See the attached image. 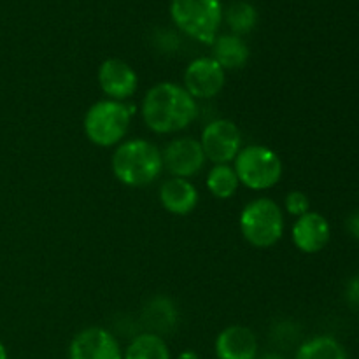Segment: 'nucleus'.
Returning <instances> with one entry per match:
<instances>
[{
  "mask_svg": "<svg viewBox=\"0 0 359 359\" xmlns=\"http://www.w3.org/2000/svg\"><path fill=\"white\" fill-rule=\"evenodd\" d=\"M140 114L147 128L156 135H172L193 125L198 116V104L184 86L163 81L146 91Z\"/></svg>",
  "mask_w": 359,
  "mask_h": 359,
  "instance_id": "nucleus-1",
  "label": "nucleus"
},
{
  "mask_svg": "<svg viewBox=\"0 0 359 359\" xmlns=\"http://www.w3.org/2000/svg\"><path fill=\"white\" fill-rule=\"evenodd\" d=\"M114 177L128 188H146L161 175V149L146 139H128L116 146L111 156Z\"/></svg>",
  "mask_w": 359,
  "mask_h": 359,
  "instance_id": "nucleus-2",
  "label": "nucleus"
},
{
  "mask_svg": "<svg viewBox=\"0 0 359 359\" xmlns=\"http://www.w3.org/2000/svg\"><path fill=\"white\" fill-rule=\"evenodd\" d=\"M132 116L133 107L126 102L109 98L95 102L84 114V135L97 147L119 146L128 133Z\"/></svg>",
  "mask_w": 359,
  "mask_h": 359,
  "instance_id": "nucleus-3",
  "label": "nucleus"
},
{
  "mask_svg": "<svg viewBox=\"0 0 359 359\" xmlns=\"http://www.w3.org/2000/svg\"><path fill=\"white\" fill-rule=\"evenodd\" d=\"M221 0H170V20L179 30L200 44H212L223 23Z\"/></svg>",
  "mask_w": 359,
  "mask_h": 359,
  "instance_id": "nucleus-4",
  "label": "nucleus"
},
{
  "mask_svg": "<svg viewBox=\"0 0 359 359\" xmlns=\"http://www.w3.org/2000/svg\"><path fill=\"white\" fill-rule=\"evenodd\" d=\"M242 237L258 249L273 248L284 237L286 221L279 203L266 196L245 203L238 217Z\"/></svg>",
  "mask_w": 359,
  "mask_h": 359,
  "instance_id": "nucleus-5",
  "label": "nucleus"
},
{
  "mask_svg": "<svg viewBox=\"0 0 359 359\" xmlns=\"http://www.w3.org/2000/svg\"><path fill=\"white\" fill-rule=\"evenodd\" d=\"M233 168L241 186L251 191H269L276 188L284 174L279 153L262 144L242 147L233 160Z\"/></svg>",
  "mask_w": 359,
  "mask_h": 359,
  "instance_id": "nucleus-6",
  "label": "nucleus"
},
{
  "mask_svg": "<svg viewBox=\"0 0 359 359\" xmlns=\"http://www.w3.org/2000/svg\"><path fill=\"white\" fill-rule=\"evenodd\" d=\"M200 146H202L205 158L214 165L233 163L238 151L242 149V132L238 125L231 119L219 118L207 123L205 128L200 135Z\"/></svg>",
  "mask_w": 359,
  "mask_h": 359,
  "instance_id": "nucleus-7",
  "label": "nucleus"
},
{
  "mask_svg": "<svg viewBox=\"0 0 359 359\" xmlns=\"http://www.w3.org/2000/svg\"><path fill=\"white\" fill-rule=\"evenodd\" d=\"M226 84V72L210 56H200L188 63L184 70V84L195 100H209L217 97Z\"/></svg>",
  "mask_w": 359,
  "mask_h": 359,
  "instance_id": "nucleus-8",
  "label": "nucleus"
},
{
  "mask_svg": "<svg viewBox=\"0 0 359 359\" xmlns=\"http://www.w3.org/2000/svg\"><path fill=\"white\" fill-rule=\"evenodd\" d=\"M163 168L172 177L191 179L205 167V153L200 146L198 139L193 137H179L170 140L161 151Z\"/></svg>",
  "mask_w": 359,
  "mask_h": 359,
  "instance_id": "nucleus-9",
  "label": "nucleus"
},
{
  "mask_svg": "<svg viewBox=\"0 0 359 359\" xmlns=\"http://www.w3.org/2000/svg\"><path fill=\"white\" fill-rule=\"evenodd\" d=\"M67 359H123V347L109 330L90 326L70 340Z\"/></svg>",
  "mask_w": 359,
  "mask_h": 359,
  "instance_id": "nucleus-10",
  "label": "nucleus"
},
{
  "mask_svg": "<svg viewBox=\"0 0 359 359\" xmlns=\"http://www.w3.org/2000/svg\"><path fill=\"white\" fill-rule=\"evenodd\" d=\"M97 81L102 93L109 100H130L139 88V76L135 69L121 58L104 60L97 70Z\"/></svg>",
  "mask_w": 359,
  "mask_h": 359,
  "instance_id": "nucleus-11",
  "label": "nucleus"
},
{
  "mask_svg": "<svg viewBox=\"0 0 359 359\" xmlns=\"http://www.w3.org/2000/svg\"><path fill=\"white\" fill-rule=\"evenodd\" d=\"M291 241L304 255H318L332 241L330 221L314 210L297 217L291 226Z\"/></svg>",
  "mask_w": 359,
  "mask_h": 359,
  "instance_id": "nucleus-12",
  "label": "nucleus"
},
{
  "mask_svg": "<svg viewBox=\"0 0 359 359\" xmlns=\"http://www.w3.org/2000/svg\"><path fill=\"white\" fill-rule=\"evenodd\" d=\"M214 353L217 359H256L259 356L258 337L248 326L231 325L216 337Z\"/></svg>",
  "mask_w": 359,
  "mask_h": 359,
  "instance_id": "nucleus-13",
  "label": "nucleus"
},
{
  "mask_svg": "<svg viewBox=\"0 0 359 359\" xmlns=\"http://www.w3.org/2000/svg\"><path fill=\"white\" fill-rule=\"evenodd\" d=\"M160 203L168 214L188 216L198 205V189L189 179L170 177L160 186Z\"/></svg>",
  "mask_w": 359,
  "mask_h": 359,
  "instance_id": "nucleus-14",
  "label": "nucleus"
},
{
  "mask_svg": "<svg viewBox=\"0 0 359 359\" xmlns=\"http://www.w3.org/2000/svg\"><path fill=\"white\" fill-rule=\"evenodd\" d=\"M212 48V56L221 67L226 70H238L244 69L245 63L251 58V49L244 37H238L233 34H219L216 41L210 44Z\"/></svg>",
  "mask_w": 359,
  "mask_h": 359,
  "instance_id": "nucleus-15",
  "label": "nucleus"
},
{
  "mask_svg": "<svg viewBox=\"0 0 359 359\" xmlns=\"http://www.w3.org/2000/svg\"><path fill=\"white\" fill-rule=\"evenodd\" d=\"M142 321L149 328V333L163 337L165 333L172 332L177 325V309L170 298L154 297L144 307Z\"/></svg>",
  "mask_w": 359,
  "mask_h": 359,
  "instance_id": "nucleus-16",
  "label": "nucleus"
},
{
  "mask_svg": "<svg viewBox=\"0 0 359 359\" xmlns=\"http://www.w3.org/2000/svg\"><path fill=\"white\" fill-rule=\"evenodd\" d=\"M123 359H172V354L163 337L144 332L130 340L123 351Z\"/></svg>",
  "mask_w": 359,
  "mask_h": 359,
  "instance_id": "nucleus-17",
  "label": "nucleus"
},
{
  "mask_svg": "<svg viewBox=\"0 0 359 359\" xmlns=\"http://www.w3.org/2000/svg\"><path fill=\"white\" fill-rule=\"evenodd\" d=\"M294 359H349V353L335 337L318 335L300 344Z\"/></svg>",
  "mask_w": 359,
  "mask_h": 359,
  "instance_id": "nucleus-18",
  "label": "nucleus"
},
{
  "mask_svg": "<svg viewBox=\"0 0 359 359\" xmlns=\"http://www.w3.org/2000/svg\"><path fill=\"white\" fill-rule=\"evenodd\" d=\"M258 9L248 0H235L223 9V21L230 28V34L244 37L251 34L258 25Z\"/></svg>",
  "mask_w": 359,
  "mask_h": 359,
  "instance_id": "nucleus-19",
  "label": "nucleus"
},
{
  "mask_svg": "<svg viewBox=\"0 0 359 359\" xmlns=\"http://www.w3.org/2000/svg\"><path fill=\"white\" fill-rule=\"evenodd\" d=\"M241 188L237 174L231 163L212 165L207 172V189L217 200L233 198L237 189Z\"/></svg>",
  "mask_w": 359,
  "mask_h": 359,
  "instance_id": "nucleus-20",
  "label": "nucleus"
},
{
  "mask_svg": "<svg viewBox=\"0 0 359 359\" xmlns=\"http://www.w3.org/2000/svg\"><path fill=\"white\" fill-rule=\"evenodd\" d=\"M284 209H286L290 216L300 217L304 214L311 212V198L304 191H300V189H293L284 198Z\"/></svg>",
  "mask_w": 359,
  "mask_h": 359,
  "instance_id": "nucleus-21",
  "label": "nucleus"
},
{
  "mask_svg": "<svg viewBox=\"0 0 359 359\" xmlns=\"http://www.w3.org/2000/svg\"><path fill=\"white\" fill-rule=\"evenodd\" d=\"M346 302L353 311L359 312V276L351 277L346 286Z\"/></svg>",
  "mask_w": 359,
  "mask_h": 359,
  "instance_id": "nucleus-22",
  "label": "nucleus"
},
{
  "mask_svg": "<svg viewBox=\"0 0 359 359\" xmlns=\"http://www.w3.org/2000/svg\"><path fill=\"white\" fill-rule=\"evenodd\" d=\"M346 230L354 241H359V210L358 212H353L346 221Z\"/></svg>",
  "mask_w": 359,
  "mask_h": 359,
  "instance_id": "nucleus-23",
  "label": "nucleus"
},
{
  "mask_svg": "<svg viewBox=\"0 0 359 359\" xmlns=\"http://www.w3.org/2000/svg\"><path fill=\"white\" fill-rule=\"evenodd\" d=\"M175 359H200L198 353H195L193 349H186L182 351V353H179L177 356H175Z\"/></svg>",
  "mask_w": 359,
  "mask_h": 359,
  "instance_id": "nucleus-24",
  "label": "nucleus"
},
{
  "mask_svg": "<svg viewBox=\"0 0 359 359\" xmlns=\"http://www.w3.org/2000/svg\"><path fill=\"white\" fill-rule=\"evenodd\" d=\"M256 359H286V358L280 356V354H277V353H266V354H259Z\"/></svg>",
  "mask_w": 359,
  "mask_h": 359,
  "instance_id": "nucleus-25",
  "label": "nucleus"
},
{
  "mask_svg": "<svg viewBox=\"0 0 359 359\" xmlns=\"http://www.w3.org/2000/svg\"><path fill=\"white\" fill-rule=\"evenodd\" d=\"M0 359H9V354H7V349L2 340H0Z\"/></svg>",
  "mask_w": 359,
  "mask_h": 359,
  "instance_id": "nucleus-26",
  "label": "nucleus"
}]
</instances>
